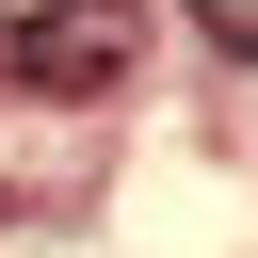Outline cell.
Wrapping results in <instances>:
<instances>
[{
    "mask_svg": "<svg viewBox=\"0 0 258 258\" xmlns=\"http://www.w3.org/2000/svg\"><path fill=\"white\" fill-rule=\"evenodd\" d=\"M48 16H64V0H0V48H16V32H48Z\"/></svg>",
    "mask_w": 258,
    "mask_h": 258,
    "instance_id": "3",
    "label": "cell"
},
{
    "mask_svg": "<svg viewBox=\"0 0 258 258\" xmlns=\"http://www.w3.org/2000/svg\"><path fill=\"white\" fill-rule=\"evenodd\" d=\"M16 81H129V16H97V0H64L48 32H16Z\"/></svg>",
    "mask_w": 258,
    "mask_h": 258,
    "instance_id": "1",
    "label": "cell"
},
{
    "mask_svg": "<svg viewBox=\"0 0 258 258\" xmlns=\"http://www.w3.org/2000/svg\"><path fill=\"white\" fill-rule=\"evenodd\" d=\"M0 226H16V194H0Z\"/></svg>",
    "mask_w": 258,
    "mask_h": 258,
    "instance_id": "4",
    "label": "cell"
},
{
    "mask_svg": "<svg viewBox=\"0 0 258 258\" xmlns=\"http://www.w3.org/2000/svg\"><path fill=\"white\" fill-rule=\"evenodd\" d=\"M194 16H210V32H226V48L258 64V0H194Z\"/></svg>",
    "mask_w": 258,
    "mask_h": 258,
    "instance_id": "2",
    "label": "cell"
}]
</instances>
